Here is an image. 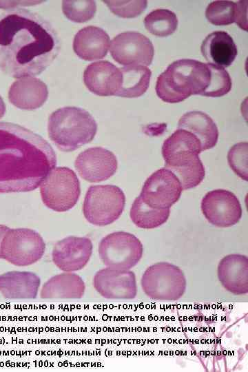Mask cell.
<instances>
[{
  "label": "cell",
  "instance_id": "7",
  "mask_svg": "<svg viewBox=\"0 0 248 372\" xmlns=\"http://www.w3.org/2000/svg\"><path fill=\"white\" fill-rule=\"evenodd\" d=\"M125 196L115 185H92L85 194L83 212L86 220L96 226L108 225L122 214Z\"/></svg>",
  "mask_w": 248,
  "mask_h": 372
},
{
  "label": "cell",
  "instance_id": "11",
  "mask_svg": "<svg viewBox=\"0 0 248 372\" xmlns=\"http://www.w3.org/2000/svg\"><path fill=\"white\" fill-rule=\"evenodd\" d=\"M110 52L115 61L124 66L149 65L154 57L152 41L138 32H124L111 41Z\"/></svg>",
  "mask_w": 248,
  "mask_h": 372
},
{
  "label": "cell",
  "instance_id": "29",
  "mask_svg": "<svg viewBox=\"0 0 248 372\" xmlns=\"http://www.w3.org/2000/svg\"><path fill=\"white\" fill-rule=\"evenodd\" d=\"M235 2L218 0L210 3L205 10V17L215 25H226L234 23Z\"/></svg>",
  "mask_w": 248,
  "mask_h": 372
},
{
  "label": "cell",
  "instance_id": "26",
  "mask_svg": "<svg viewBox=\"0 0 248 372\" xmlns=\"http://www.w3.org/2000/svg\"><path fill=\"white\" fill-rule=\"evenodd\" d=\"M130 218L138 227L151 229L165 223L170 215V209H154L146 205L138 196L130 209Z\"/></svg>",
  "mask_w": 248,
  "mask_h": 372
},
{
  "label": "cell",
  "instance_id": "33",
  "mask_svg": "<svg viewBox=\"0 0 248 372\" xmlns=\"http://www.w3.org/2000/svg\"><path fill=\"white\" fill-rule=\"evenodd\" d=\"M235 5L234 23L241 29L247 31V1H238Z\"/></svg>",
  "mask_w": 248,
  "mask_h": 372
},
{
  "label": "cell",
  "instance_id": "2",
  "mask_svg": "<svg viewBox=\"0 0 248 372\" xmlns=\"http://www.w3.org/2000/svg\"><path fill=\"white\" fill-rule=\"evenodd\" d=\"M56 165L46 140L19 125L0 122V194L37 189Z\"/></svg>",
  "mask_w": 248,
  "mask_h": 372
},
{
  "label": "cell",
  "instance_id": "36",
  "mask_svg": "<svg viewBox=\"0 0 248 372\" xmlns=\"http://www.w3.org/2000/svg\"><path fill=\"white\" fill-rule=\"evenodd\" d=\"M6 107L5 103L1 96H0V119L4 116V114H6Z\"/></svg>",
  "mask_w": 248,
  "mask_h": 372
},
{
  "label": "cell",
  "instance_id": "19",
  "mask_svg": "<svg viewBox=\"0 0 248 372\" xmlns=\"http://www.w3.org/2000/svg\"><path fill=\"white\" fill-rule=\"evenodd\" d=\"M217 275L222 286L236 295L248 293V258L238 254H229L218 263Z\"/></svg>",
  "mask_w": 248,
  "mask_h": 372
},
{
  "label": "cell",
  "instance_id": "28",
  "mask_svg": "<svg viewBox=\"0 0 248 372\" xmlns=\"http://www.w3.org/2000/svg\"><path fill=\"white\" fill-rule=\"evenodd\" d=\"M208 63L211 76L208 86L201 94L207 97H220L231 89L232 82L228 72L223 67Z\"/></svg>",
  "mask_w": 248,
  "mask_h": 372
},
{
  "label": "cell",
  "instance_id": "23",
  "mask_svg": "<svg viewBox=\"0 0 248 372\" xmlns=\"http://www.w3.org/2000/svg\"><path fill=\"white\" fill-rule=\"evenodd\" d=\"M85 285L82 278L72 272L55 275L42 286L40 296L44 299H79L83 298Z\"/></svg>",
  "mask_w": 248,
  "mask_h": 372
},
{
  "label": "cell",
  "instance_id": "34",
  "mask_svg": "<svg viewBox=\"0 0 248 372\" xmlns=\"http://www.w3.org/2000/svg\"><path fill=\"white\" fill-rule=\"evenodd\" d=\"M44 2L43 1H0V8L8 10L19 9L23 6H32Z\"/></svg>",
  "mask_w": 248,
  "mask_h": 372
},
{
  "label": "cell",
  "instance_id": "3",
  "mask_svg": "<svg viewBox=\"0 0 248 372\" xmlns=\"http://www.w3.org/2000/svg\"><path fill=\"white\" fill-rule=\"evenodd\" d=\"M201 152L198 138L183 129L176 130L163 142L164 167L178 178L183 190L198 186L205 178V167L199 157Z\"/></svg>",
  "mask_w": 248,
  "mask_h": 372
},
{
  "label": "cell",
  "instance_id": "15",
  "mask_svg": "<svg viewBox=\"0 0 248 372\" xmlns=\"http://www.w3.org/2000/svg\"><path fill=\"white\" fill-rule=\"evenodd\" d=\"M92 284L95 290L107 299H133L137 295L136 276L130 269H101L94 274Z\"/></svg>",
  "mask_w": 248,
  "mask_h": 372
},
{
  "label": "cell",
  "instance_id": "16",
  "mask_svg": "<svg viewBox=\"0 0 248 372\" xmlns=\"http://www.w3.org/2000/svg\"><path fill=\"white\" fill-rule=\"evenodd\" d=\"M93 245L87 237L68 236L54 246L52 258L54 264L64 272L82 269L89 262Z\"/></svg>",
  "mask_w": 248,
  "mask_h": 372
},
{
  "label": "cell",
  "instance_id": "13",
  "mask_svg": "<svg viewBox=\"0 0 248 372\" xmlns=\"http://www.w3.org/2000/svg\"><path fill=\"white\" fill-rule=\"evenodd\" d=\"M201 210L207 221L218 227H229L237 224L242 213L236 196L223 189L207 192L202 199Z\"/></svg>",
  "mask_w": 248,
  "mask_h": 372
},
{
  "label": "cell",
  "instance_id": "24",
  "mask_svg": "<svg viewBox=\"0 0 248 372\" xmlns=\"http://www.w3.org/2000/svg\"><path fill=\"white\" fill-rule=\"evenodd\" d=\"M178 129L192 133L201 143L202 151L214 147L218 139V130L213 119L201 111H190L179 119Z\"/></svg>",
  "mask_w": 248,
  "mask_h": 372
},
{
  "label": "cell",
  "instance_id": "9",
  "mask_svg": "<svg viewBox=\"0 0 248 372\" xmlns=\"http://www.w3.org/2000/svg\"><path fill=\"white\" fill-rule=\"evenodd\" d=\"M45 249V244L41 236L28 228H9L1 243V259L19 267L39 261Z\"/></svg>",
  "mask_w": 248,
  "mask_h": 372
},
{
  "label": "cell",
  "instance_id": "1",
  "mask_svg": "<svg viewBox=\"0 0 248 372\" xmlns=\"http://www.w3.org/2000/svg\"><path fill=\"white\" fill-rule=\"evenodd\" d=\"M60 50L56 29L39 14L19 8L0 17V70L6 75L19 79L39 74Z\"/></svg>",
  "mask_w": 248,
  "mask_h": 372
},
{
  "label": "cell",
  "instance_id": "30",
  "mask_svg": "<svg viewBox=\"0 0 248 372\" xmlns=\"http://www.w3.org/2000/svg\"><path fill=\"white\" fill-rule=\"evenodd\" d=\"M62 11L69 20L76 23H83L94 17L96 11V1L92 0H65L62 1Z\"/></svg>",
  "mask_w": 248,
  "mask_h": 372
},
{
  "label": "cell",
  "instance_id": "27",
  "mask_svg": "<svg viewBox=\"0 0 248 372\" xmlns=\"http://www.w3.org/2000/svg\"><path fill=\"white\" fill-rule=\"evenodd\" d=\"M145 27L151 34L165 37L177 29L178 18L174 12L167 9H156L144 18Z\"/></svg>",
  "mask_w": 248,
  "mask_h": 372
},
{
  "label": "cell",
  "instance_id": "31",
  "mask_svg": "<svg viewBox=\"0 0 248 372\" xmlns=\"http://www.w3.org/2000/svg\"><path fill=\"white\" fill-rule=\"evenodd\" d=\"M227 161L231 169L240 178L248 180V144L240 142L234 145L227 154Z\"/></svg>",
  "mask_w": 248,
  "mask_h": 372
},
{
  "label": "cell",
  "instance_id": "18",
  "mask_svg": "<svg viewBox=\"0 0 248 372\" xmlns=\"http://www.w3.org/2000/svg\"><path fill=\"white\" fill-rule=\"evenodd\" d=\"M48 97L46 84L34 76L17 79L8 90V100L15 107L33 110L41 107Z\"/></svg>",
  "mask_w": 248,
  "mask_h": 372
},
{
  "label": "cell",
  "instance_id": "32",
  "mask_svg": "<svg viewBox=\"0 0 248 372\" xmlns=\"http://www.w3.org/2000/svg\"><path fill=\"white\" fill-rule=\"evenodd\" d=\"M112 12L122 18L139 16L147 8V1H104Z\"/></svg>",
  "mask_w": 248,
  "mask_h": 372
},
{
  "label": "cell",
  "instance_id": "21",
  "mask_svg": "<svg viewBox=\"0 0 248 372\" xmlns=\"http://www.w3.org/2000/svg\"><path fill=\"white\" fill-rule=\"evenodd\" d=\"M40 284V278L31 271H11L0 275V292L7 299L35 298Z\"/></svg>",
  "mask_w": 248,
  "mask_h": 372
},
{
  "label": "cell",
  "instance_id": "5",
  "mask_svg": "<svg viewBox=\"0 0 248 372\" xmlns=\"http://www.w3.org/2000/svg\"><path fill=\"white\" fill-rule=\"evenodd\" d=\"M96 131L97 124L94 117L80 107H61L54 111L48 118V136L63 152L74 151L91 142Z\"/></svg>",
  "mask_w": 248,
  "mask_h": 372
},
{
  "label": "cell",
  "instance_id": "35",
  "mask_svg": "<svg viewBox=\"0 0 248 372\" xmlns=\"http://www.w3.org/2000/svg\"><path fill=\"white\" fill-rule=\"evenodd\" d=\"M10 227L3 225H0V258H1V243L2 241V239L6 234V231L9 229Z\"/></svg>",
  "mask_w": 248,
  "mask_h": 372
},
{
  "label": "cell",
  "instance_id": "17",
  "mask_svg": "<svg viewBox=\"0 0 248 372\" xmlns=\"http://www.w3.org/2000/svg\"><path fill=\"white\" fill-rule=\"evenodd\" d=\"M83 81L87 88L96 95L116 96L121 87L123 76L120 68L112 63L99 61L86 67Z\"/></svg>",
  "mask_w": 248,
  "mask_h": 372
},
{
  "label": "cell",
  "instance_id": "14",
  "mask_svg": "<svg viewBox=\"0 0 248 372\" xmlns=\"http://www.w3.org/2000/svg\"><path fill=\"white\" fill-rule=\"evenodd\" d=\"M74 167L82 178L90 183H98L115 174L118 162L111 151L94 147L81 152L74 161Z\"/></svg>",
  "mask_w": 248,
  "mask_h": 372
},
{
  "label": "cell",
  "instance_id": "4",
  "mask_svg": "<svg viewBox=\"0 0 248 372\" xmlns=\"http://www.w3.org/2000/svg\"><path fill=\"white\" fill-rule=\"evenodd\" d=\"M208 63L194 59H179L169 64L157 78L156 92L163 101L181 102L192 95H201L209 85Z\"/></svg>",
  "mask_w": 248,
  "mask_h": 372
},
{
  "label": "cell",
  "instance_id": "12",
  "mask_svg": "<svg viewBox=\"0 0 248 372\" xmlns=\"http://www.w3.org/2000/svg\"><path fill=\"white\" fill-rule=\"evenodd\" d=\"M183 189L178 178L163 167L152 173L145 181L139 195L154 209H170L180 198Z\"/></svg>",
  "mask_w": 248,
  "mask_h": 372
},
{
  "label": "cell",
  "instance_id": "8",
  "mask_svg": "<svg viewBox=\"0 0 248 372\" xmlns=\"http://www.w3.org/2000/svg\"><path fill=\"white\" fill-rule=\"evenodd\" d=\"M42 200L48 208L66 211L77 203L80 183L75 172L66 167H54L40 185Z\"/></svg>",
  "mask_w": 248,
  "mask_h": 372
},
{
  "label": "cell",
  "instance_id": "22",
  "mask_svg": "<svg viewBox=\"0 0 248 372\" xmlns=\"http://www.w3.org/2000/svg\"><path fill=\"white\" fill-rule=\"evenodd\" d=\"M200 50L205 60L223 68L231 65L238 50L232 37L225 31H214L203 41Z\"/></svg>",
  "mask_w": 248,
  "mask_h": 372
},
{
  "label": "cell",
  "instance_id": "20",
  "mask_svg": "<svg viewBox=\"0 0 248 372\" xmlns=\"http://www.w3.org/2000/svg\"><path fill=\"white\" fill-rule=\"evenodd\" d=\"M110 44V37L103 29L90 25L81 29L75 34L73 50L79 58L94 61L107 55Z\"/></svg>",
  "mask_w": 248,
  "mask_h": 372
},
{
  "label": "cell",
  "instance_id": "6",
  "mask_svg": "<svg viewBox=\"0 0 248 372\" xmlns=\"http://www.w3.org/2000/svg\"><path fill=\"white\" fill-rule=\"evenodd\" d=\"M141 285L143 292L155 300L176 301L184 295L187 280L183 271L167 262L149 266L143 272Z\"/></svg>",
  "mask_w": 248,
  "mask_h": 372
},
{
  "label": "cell",
  "instance_id": "25",
  "mask_svg": "<svg viewBox=\"0 0 248 372\" xmlns=\"http://www.w3.org/2000/svg\"><path fill=\"white\" fill-rule=\"evenodd\" d=\"M123 81L116 96L125 98H136L142 96L149 85L151 70L143 65H127L120 68Z\"/></svg>",
  "mask_w": 248,
  "mask_h": 372
},
{
  "label": "cell",
  "instance_id": "10",
  "mask_svg": "<svg viewBox=\"0 0 248 372\" xmlns=\"http://www.w3.org/2000/svg\"><path fill=\"white\" fill-rule=\"evenodd\" d=\"M98 250L101 260L107 267L129 270L141 259L143 246L134 234L116 231L101 239Z\"/></svg>",
  "mask_w": 248,
  "mask_h": 372
}]
</instances>
